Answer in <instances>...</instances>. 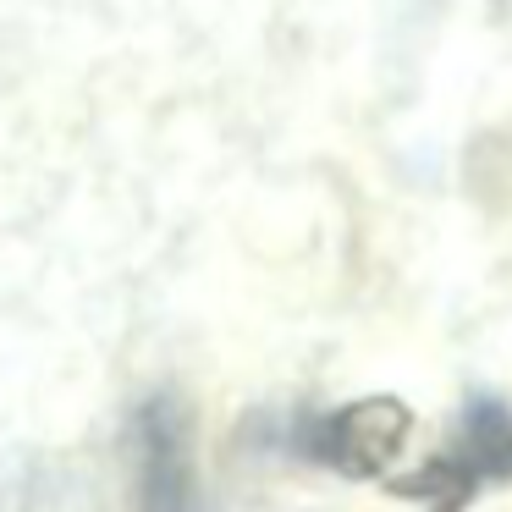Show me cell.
<instances>
[{"label":"cell","instance_id":"6da1fadb","mask_svg":"<svg viewBox=\"0 0 512 512\" xmlns=\"http://www.w3.org/2000/svg\"><path fill=\"white\" fill-rule=\"evenodd\" d=\"M138 512H199L188 419L171 397H149L138 413Z\"/></svg>","mask_w":512,"mask_h":512}]
</instances>
